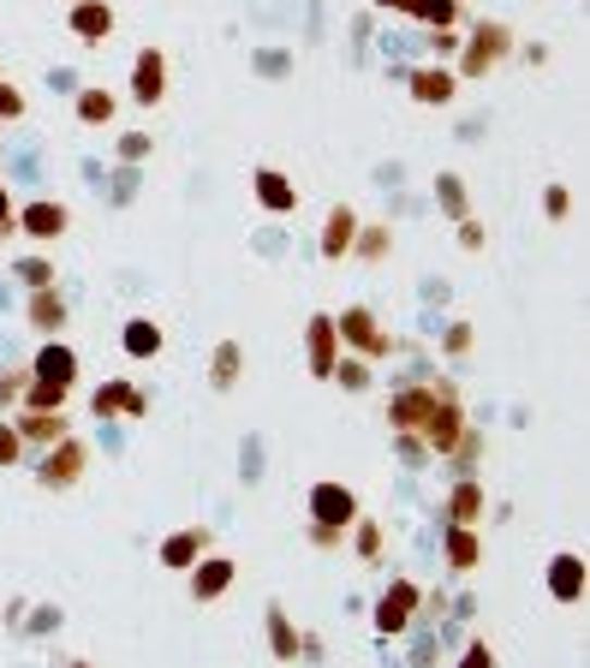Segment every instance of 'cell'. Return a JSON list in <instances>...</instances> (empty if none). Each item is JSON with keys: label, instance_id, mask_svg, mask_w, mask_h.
I'll use <instances>...</instances> for the list:
<instances>
[{"label": "cell", "instance_id": "cell-40", "mask_svg": "<svg viewBox=\"0 0 590 668\" xmlns=\"http://www.w3.org/2000/svg\"><path fill=\"white\" fill-rule=\"evenodd\" d=\"M430 54H435V60H454V54H459V36H454V24H447V31H430Z\"/></svg>", "mask_w": 590, "mask_h": 668}, {"label": "cell", "instance_id": "cell-36", "mask_svg": "<svg viewBox=\"0 0 590 668\" xmlns=\"http://www.w3.org/2000/svg\"><path fill=\"white\" fill-rule=\"evenodd\" d=\"M442 352H447V359H466V352H471V323H454V329L442 335Z\"/></svg>", "mask_w": 590, "mask_h": 668}, {"label": "cell", "instance_id": "cell-21", "mask_svg": "<svg viewBox=\"0 0 590 668\" xmlns=\"http://www.w3.org/2000/svg\"><path fill=\"white\" fill-rule=\"evenodd\" d=\"M442 561L454 573H471L483 561V544H477V525H442Z\"/></svg>", "mask_w": 590, "mask_h": 668}, {"label": "cell", "instance_id": "cell-2", "mask_svg": "<svg viewBox=\"0 0 590 668\" xmlns=\"http://www.w3.org/2000/svg\"><path fill=\"white\" fill-rule=\"evenodd\" d=\"M334 335H341V352H353V359L376 364L394 352V335L382 329V317H376L370 305H346L341 317H334Z\"/></svg>", "mask_w": 590, "mask_h": 668}, {"label": "cell", "instance_id": "cell-12", "mask_svg": "<svg viewBox=\"0 0 590 668\" xmlns=\"http://www.w3.org/2000/svg\"><path fill=\"white\" fill-rule=\"evenodd\" d=\"M250 192H257V204L269 209V216H293L298 209V185L286 180L281 168H257L250 173Z\"/></svg>", "mask_w": 590, "mask_h": 668}, {"label": "cell", "instance_id": "cell-28", "mask_svg": "<svg viewBox=\"0 0 590 668\" xmlns=\"http://www.w3.org/2000/svg\"><path fill=\"white\" fill-rule=\"evenodd\" d=\"M435 204H442L447 221H466V216H471V204H466V180H459V173H442V180H435Z\"/></svg>", "mask_w": 590, "mask_h": 668}, {"label": "cell", "instance_id": "cell-31", "mask_svg": "<svg viewBox=\"0 0 590 668\" xmlns=\"http://www.w3.org/2000/svg\"><path fill=\"white\" fill-rule=\"evenodd\" d=\"M388 227H358V239H353V257H364V263H382L388 257Z\"/></svg>", "mask_w": 590, "mask_h": 668}, {"label": "cell", "instance_id": "cell-32", "mask_svg": "<svg viewBox=\"0 0 590 668\" xmlns=\"http://www.w3.org/2000/svg\"><path fill=\"white\" fill-rule=\"evenodd\" d=\"M12 275H19L30 293H36V287H54V263H48V257H19V263H12Z\"/></svg>", "mask_w": 590, "mask_h": 668}, {"label": "cell", "instance_id": "cell-15", "mask_svg": "<svg viewBox=\"0 0 590 668\" xmlns=\"http://www.w3.org/2000/svg\"><path fill=\"white\" fill-rule=\"evenodd\" d=\"M549 597L555 603H585V556H573V549H561L555 561H549Z\"/></svg>", "mask_w": 590, "mask_h": 668}, {"label": "cell", "instance_id": "cell-33", "mask_svg": "<svg viewBox=\"0 0 590 668\" xmlns=\"http://www.w3.org/2000/svg\"><path fill=\"white\" fill-rule=\"evenodd\" d=\"M334 382H341L346 394H364V388H370V364H364V359H341V364H334Z\"/></svg>", "mask_w": 590, "mask_h": 668}, {"label": "cell", "instance_id": "cell-22", "mask_svg": "<svg viewBox=\"0 0 590 668\" xmlns=\"http://www.w3.org/2000/svg\"><path fill=\"white\" fill-rule=\"evenodd\" d=\"M24 317H30L36 335H60V329H66V299H60V287H36Z\"/></svg>", "mask_w": 590, "mask_h": 668}, {"label": "cell", "instance_id": "cell-49", "mask_svg": "<svg viewBox=\"0 0 590 668\" xmlns=\"http://www.w3.org/2000/svg\"><path fill=\"white\" fill-rule=\"evenodd\" d=\"M72 7H78V0H72Z\"/></svg>", "mask_w": 590, "mask_h": 668}, {"label": "cell", "instance_id": "cell-30", "mask_svg": "<svg viewBox=\"0 0 590 668\" xmlns=\"http://www.w3.org/2000/svg\"><path fill=\"white\" fill-rule=\"evenodd\" d=\"M411 19L430 24V31H447L459 19V0H411Z\"/></svg>", "mask_w": 590, "mask_h": 668}, {"label": "cell", "instance_id": "cell-46", "mask_svg": "<svg viewBox=\"0 0 590 668\" xmlns=\"http://www.w3.org/2000/svg\"><path fill=\"white\" fill-rule=\"evenodd\" d=\"M48 627H60V609H36V621H30V633H48Z\"/></svg>", "mask_w": 590, "mask_h": 668}, {"label": "cell", "instance_id": "cell-13", "mask_svg": "<svg viewBox=\"0 0 590 668\" xmlns=\"http://www.w3.org/2000/svg\"><path fill=\"white\" fill-rule=\"evenodd\" d=\"M406 84H411V102H423V108H447L459 96V78L442 66V60H435V66H418Z\"/></svg>", "mask_w": 590, "mask_h": 668}, {"label": "cell", "instance_id": "cell-45", "mask_svg": "<svg viewBox=\"0 0 590 668\" xmlns=\"http://www.w3.org/2000/svg\"><path fill=\"white\" fill-rule=\"evenodd\" d=\"M310 544H317V549H341L346 532H322V525H310Z\"/></svg>", "mask_w": 590, "mask_h": 668}, {"label": "cell", "instance_id": "cell-23", "mask_svg": "<svg viewBox=\"0 0 590 668\" xmlns=\"http://www.w3.org/2000/svg\"><path fill=\"white\" fill-rule=\"evenodd\" d=\"M262 621H269V651H274V657H281V663H298V639H305V633L286 621L281 603H269V615H262Z\"/></svg>", "mask_w": 590, "mask_h": 668}, {"label": "cell", "instance_id": "cell-39", "mask_svg": "<svg viewBox=\"0 0 590 668\" xmlns=\"http://www.w3.org/2000/svg\"><path fill=\"white\" fill-rule=\"evenodd\" d=\"M459 668H495V651H489L483 639H471V645L459 651Z\"/></svg>", "mask_w": 590, "mask_h": 668}, {"label": "cell", "instance_id": "cell-42", "mask_svg": "<svg viewBox=\"0 0 590 668\" xmlns=\"http://www.w3.org/2000/svg\"><path fill=\"white\" fill-rule=\"evenodd\" d=\"M144 156H149V137L144 132H125L120 137V161H144Z\"/></svg>", "mask_w": 590, "mask_h": 668}, {"label": "cell", "instance_id": "cell-35", "mask_svg": "<svg viewBox=\"0 0 590 668\" xmlns=\"http://www.w3.org/2000/svg\"><path fill=\"white\" fill-rule=\"evenodd\" d=\"M567 209H573V192H567V185H549V192H543V216L549 221H567Z\"/></svg>", "mask_w": 590, "mask_h": 668}, {"label": "cell", "instance_id": "cell-20", "mask_svg": "<svg viewBox=\"0 0 590 668\" xmlns=\"http://www.w3.org/2000/svg\"><path fill=\"white\" fill-rule=\"evenodd\" d=\"M12 430H19V442L54 448L60 436H72V424H66V412H19V418H12Z\"/></svg>", "mask_w": 590, "mask_h": 668}, {"label": "cell", "instance_id": "cell-37", "mask_svg": "<svg viewBox=\"0 0 590 668\" xmlns=\"http://www.w3.org/2000/svg\"><path fill=\"white\" fill-rule=\"evenodd\" d=\"M19 460H24V442H19V430L0 418V465H19Z\"/></svg>", "mask_w": 590, "mask_h": 668}, {"label": "cell", "instance_id": "cell-14", "mask_svg": "<svg viewBox=\"0 0 590 668\" xmlns=\"http://www.w3.org/2000/svg\"><path fill=\"white\" fill-rule=\"evenodd\" d=\"M430 406H435V388L418 382V388H406V394L388 400V424H394V430H411V436H418L423 418H430Z\"/></svg>", "mask_w": 590, "mask_h": 668}, {"label": "cell", "instance_id": "cell-11", "mask_svg": "<svg viewBox=\"0 0 590 668\" xmlns=\"http://www.w3.org/2000/svg\"><path fill=\"white\" fill-rule=\"evenodd\" d=\"M12 221H19V233H30V239H60L72 227V209L54 204V197H36V204H24Z\"/></svg>", "mask_w": 590, "mask_h": 668}, {"label": "cell", "instance_id": "cell-44", "mask_svg": "<svg viewBox=\"0 0 590 668\" xmlns=\"http://www.w3.org/2000/svg\"><path fill=\"white\" fill-rule=\"evenodd\" d=\"M12 233H19V221H12V192L0 185V245H7Z\"/></svg>", "mask_w": 590, "mask_h": 668}, {"label": "cell", "instance_id": "cell-38", "mask_svg": "<svg viewBox=\"0 0 590 668\" xmlns=\"http://www.w3.org/2000/svg\"><path fill=\"white\" fill-rule=\"evenodd\" d=\"M24 382H30V371H0V406H12L24 394Z\"/></svg>", "mask_w": 590, "mask_h": 668}, {"label": "cell", "instance_id": "cell-9", "mask_svg": "<svg viewBox=\"0 0 590 668\" xmlns=\"http://www.w3.org/2000/svg\"><path fill=\"white\" fill-rule=\"evenodd\" d=\"M161 96H168V54H161V48H144V54L132 60V102L156 108Z\"/></svg>", "mask_w": 590, "mask_h": 668}, {"label": "cell", "instance_id": "cell-6", "mask_svg": "<svg viewBox=\"0 0 590 668\" xmlns=\"http://www.w3.org/2000/svg\"><path fill=\"white\" fill-rule=\"evenodd\" d=\"M84 465H90V448H84L78 436H60V442L42 453V465H36V484L42 489H72L84 477Z\"/></svg>", "mask_w": 590, "mask_h": 668}, {"label": "cell", "instance_id": "cell-19", "mask_svg": "<svg viewBox=\"0 0 590 668\" xmlns=\"http://www.w3.org/2000/svg\"><path fill=\"white\" fill-rule=\"evenodd\" d=\"M358 216H353V209H346V204H334L329 209V221H322V257H329V263H341V257H353V239H358Z\"/></svg>", "mask_w": 590, "mask_h": 668}, {"label": "cell", "instance_id": "cell-8", "mask_svg": "<svg viewBox=\"0 0 590 668\" xmlns=\"http://www.w3.org/2000/svg\"><path fill=\"white\" fill-rule=\"evenodd\" d=\"M30 382H48V388H66L72 394V382H78V352H72L66 340H48L30 359Z\"/></svg>", "mask_w": 590, "mask_h": 668}, {"label": "cell", "instance_id": "cell-24", "mask_svg": "<svg viewBox=\"0 0 590 668\" xmlns=\"http://www.w3.org/2000/svg\"><path fill=\"white\" fill-rule=\"evenodd\" d=\"M477 513H483V484L459 477L454 496H447V525H477Z\"/></svg>", "mask_w": 590, "mask_h": 668}, {"label": "cell", "instance_id": "cell-7", "mask_svg": "<svg viewBox=\"0 0 590 668\" xmlns=\"http://www.w3.org/2000/svg\"><path fill=\"white\" fill-rule=\"evenodd\" d=\"M305 364H310V376H334V364H341V335H334L329 311H317L305 323Z\"/></svg>", "mask_w": 590, "mask_h": 668}, {"label": "cell", "instance_id": "cell-27", "mask_svg": "<svg viewBox=\"0 0 590 668\" xmlns=\"http://www.w3.org/2000/svg\"><path fill=\"white\" fill-rule=\"evenodd\" d=\"M238 371H245V352H238V340H221V347H216V364H209V382L228 394V388L238 382Z\"/></svg>", "mask_w": 590, "mask_h": 668}, {"label": "cell", "instance_id": "cell-47", "mask_svg": "<svg viewBox=\"0 0 590 668\" xmlns=\"http://www.w3.org/2000/svg\"><path fill=\"white\" fill-rule=\"evenodd\" d=\"M370 7L376 12H406V19H411V0H370Z\"/></svg>", "mask_w": 590, "mask_h": 668}, {"label": "cell", "instance_id": "cell-5", "mask_svg": "<svg viewBox=\"0 0 590 668\" xmlns=\"http://www.w3.org/2000/svg\"><path fill=\"white\" fill-rule=\"evenodd\" d=\"M358 520V496L346 484H334V477H322V484H310V525H322V532H353Z\"/></svg>", "mask_w": 590, "mask_h": 668}, {"label": "cell", "instance_id": "cell-43", "mask_svg": "<svg viewBox=\"0 0 590 668\" xmlns=\"http://www.w3.org/2000/svg\"><path fill=\"white\" fill-rule=\"evenodd\" d=\"M483 221H477V216H466V221H459V245H466V251H483Z\"/></svg>", "mask_w": 590, "mask_h": 668}, {"label": "cell", "instance_id": "cell-16", "mask_svg": "<svg viewBox=\"0 0 590 668\" xmlns=\"http://www.w3.org/2000/svg\"><path fill=\"white\" fill-rule=\"evenodd\" d=\"M233 573H238V567H233L228 556H197V567H192V597H197V603L228 597V591H233Z\"/></svg>", "mask_w": 590, "mask_h": 668}, {"label": "cell", "instance_id": "cell-4", "mask_svg": "<svg viewBox=\"0 0 590 668\" xmlns=\"http://www.w3.org/2000/svg\"><path fill=\"white\" fill-rule=\"evenodd\" d=\"M459 48H466V54H459L454 78H483L489 66H501V60L513 54V31H507V24H495V19H483L471 31V42H459Z\"/></svg>", "mask_w": 590, "mask_h": 668}, {"label": "cell", "instance_id": "cell-41", "mask_svg": "<svg viewBox=\"0 0 590 668\" xmlns=\"http://www.w3.org/2000/svg\"><path fill=\"white\" fill-rule=\"evenodd\" d=\"M24 113V96H19V84H7L0 78V120H19Z\"/></svg>", "mask_w": 590, "mask_h": 668}, {"label": "cell", "instance_id": "cell-34", "mask_svg": "<svg viewBox=\"0 0 590 668\" xmlns=\"http://www.w3.org/2000/svg\"><path fill=\"white\" fill-rule=\"evenodd\" d=\"M353 549L364 561H376V556H382V525H376V520H353Z\"/></svg>", "mask_w": 590, "mask_h": 668}, {"label": "cell", "instance_id": "cell-48", "mask_svg": "<svg viewBox=\"0 0 590 668\" xmlns=\"http://www.w3.org/2000/svg\"><path fill=\"white\" fill-rule=\"evenodd\" d=\"M66 668H90V663H66Z\"/></svg>", "mask_w": 590, "mask_h": 668}, {"label": "cell", "instance_id": "cell-10", "mask_svg": "<svg viewBox=\"0 0 590 668\" xmlns=\"http://www.w3.org/2000/svg\"><path fill=\"white\" fill-rule=\"evenodd\" d=\"M209 544H216V537H209V525H185V532H173L168 544L156 549V561L168 567V573H192L197 556H209Z\"/></svg>", "mask_w": 590, "mask_h": 668}, {"label": "cell", "instance_id": "cell-25", "mask_svg": "<svg viewBox=\"0 0 590 668\" xmlns=\"http://www.w3.org/2000/svg\"><path fill=\"white\" fill-rule=\"evenodd\" d=\"M120 347H125V359H156V352H161V329L149 317H132V323H125V335H120Z\"/></svg>", "mask_w": 590, "mask_h": 668}, {"label": "cell", "instance_id": "cell-1", "mask_svg": "<svg viewBox=\"0 0 590 668\" xmlns=\"http://www.w3.org/2000/svg\"><path fill=\"white\" fill-rule=\"evenodd\" d=\"M435 388V406H430V418H423V448H430V453H442V460H447V453H454L459 442H466V406H459V388L454 382H447V376H442V382H430Z\"/></svg>", "mask_w": 590, "mask_h": 668}, {"label": "cell", "instance_id": "cell-18", "mask_svg": "<svg viewBox=\"0 0 590 668\" xmlns=\"http://www.w3.org/2000/svg\"><path fill=\"white\" fill-rule=\"evenodd\" d=\"M66 24H72L78 42H108V36H114V7H108V0H78V7L66 12Z\"/></svg>", "mask_w": 590, "mask_h": 668}, {"label": "cell", "instance_id": "cell-3", "mask_svg": "<svg viewBox=\"0 0 590 668\" xmlns=\"http://www.w3.org/2000/svg\"><path fill=\"white\" fill-rule=\"evenodd\" d=\"M418 609H423V585H418V579H406V573H394V585L376 597V633L400 639L411 621H418Z\"/></svg>", "mask_w": 590, "mask_h": 668}, {"label": "cell", "instance_id": "cell-17", "mask_svg": "<svg viewBox=\"0 0 590 668\" xmlns=\"http://www.w3.org/2000/svg\"><path fill=\"white\" fill-rule=\"evenodd\" d=\"M90 412H96V418H144V394H137L132 382H120V376H114V382H102V388L90 394Z\"/></svg>", "mask_w": 590, "mask_h": 668}, {"label": "cell", "instance_id": "cell-29", "mask_svg": "<svg viewBox=\"0 0 590 668\" xmlns=\"http://www.w3.org/2000/svg\"><path fill=\"white\" fill-rule=\"evenodd\" d=\"M19 400H24L19 412H66V400H72V394H66V388H48V382H24V394H19Z\"/></svg>", "mask_w": 590, "mask_h": 668}, {"label": "cell", "instance_id": "cell-26", "mask_svg": "<svg viewBox=\"0 0 590 668\" xmlns=\"http://www.w3.org/2000/svg\"><path fill=\"white\" fill-rule=\"evenodd\" d=\"M120 113V96H108L102 84H90V90H78V120L84 125H108Z\"/></svg>", "mask_w": 590, "mask_h": 668}]
</instances>
